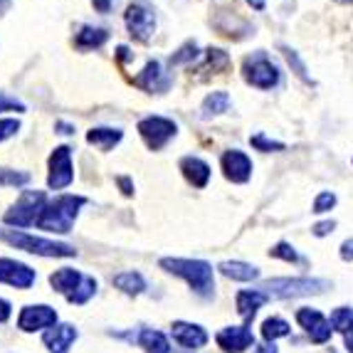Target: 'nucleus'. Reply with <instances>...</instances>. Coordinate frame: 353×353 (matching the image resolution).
Masks as SVG:
<instances>
[{
  "label": "nucleus",
  "instance_id": "1",
  "mask_svg": "<svg viewBox=\"0 0 353 353\" xmlns=\"http://www.w3.org/2000/svg\"><path fill=\"white\" fill-rule=\"evenodd\" d=\"M161 270L181 277L183 282H188V287L203 299H212L215 294V272L208 265L205 259H181V257H163L159 262Z\"/></svg>",
  "mask_w": 353,
  "mask_h": 353
},
{
  "label": "nucleus",
  "instance_id": "2",
  "mask_svg": "<svg viewBox=\"0 0 353 353\" xmlns=\"http://www.w3.org/2000/svg\"><path fill=\"white\" fill-rule=\"evenodd\" d=\"M87 205V198L84 195H57L54 201H48L45 210L40 212L37 218V228L45 230V232H54V235H67L74 228L77 218H79V210Z\"/></svg>",
  "mask_w": 353,
  "mask_h": 353
},
{
  "label": "nucleus",
  "instance_id": "3",
  "mask_svg": "<svg viewBox=\"0 0 353 353\" xmlns=\"http://www.w3.org/2000/svg\"><path fill=\"white\" fill-rule=\"evenodd\" d=\"M0 240L8 242L10 248L23 250V252H28V254H37V257H74L77 254L74 245L48 240V237L28 235V232H23V230L0 228Z\"/></svg>",
  "mask_w": 353,
  "mask_h": 353
},
{
  "label": "nucleus",
  "instance_id": "4",
  "mask_svg": "<svg viewBox=\"0 0 353 353\" xmlns=\"http://www.w3.org/2000/svg\"><path fill=\"white\" fill-rule=\"evenodd\" d=\"M259 292H265L270 299H296V296H312L321 294L324 289H329V282L324 279H309V277H279V279H267L259 284Z\"/></svg>",
  "mask_w": 353,
  "mask_h": 353
},
{
  "label": "nucleus",
  "instance_id": "5",
  "mask_svg": "<svg viewBox=\"0 0 353 353\" xmlns=\"http://www.w3.org/2000/svg\"><path fill=\"white\" fill-rule=\"evenodd\" d=\"M242 77H245V82L250 87H257V89H274L282 82V72L272 62V57L265 50H257V52L245 57V62H242Z\"/></svg>",
  "mask_w": 353,
  "mask_h": 353
},
{
  "label": "nucleus",
  "instance_id": "6",
  "mask_svg": "<svg viewBox=\"0 0 353 353\" xmlns=\"http://www.w3.org/2000/svg\"><path fill=\"white\" fill-rule=\"evenodd\" d=\"M45 205H48V195L42 190H23V195L12 203L10 210H6L3 220L6 225H15V228H30L37 223Z\"/></svg>",
  "mask_w": 353,
  "mask_h": 353
},
{
  "label": "nucleus",
  "instance_id": "7",
  "mask_svg": "<svg viewBox=\"0 0 353 353\" xmlns=\"http://www.w3.org/2000/svg\"><path fill=\"white\" fill-rule=\"evenodd\" d=\"M124 23L134 40L148 42L156 32V10L148 0H131L124 12Z\"/></svg>",
  "mask_w": 353,
  "mask_h": 353
},
{
  "label": "nucleus",
  "instance_id": "8",
  "mask_svg": "<svg viewBox=\"0 0 353 353\" xmlns=\"http://www.w3.org/2000/svg\"><path fill=\"white\" fill-rule=\"evenodd\" d=\"M136 129H139L143 143H146L151 151H161L163 146H168V141H173L178 134L176 121L168 117H159V114H151V117L141 119Z\"/></svg>",
  "mask_w": 353,
  "mask_h": 353
},
{
  "label": "nucleus",
  "instance_id": "9",
  "mask_svg": "<svg viewBox=\"0 0 353 353\" xmlns=\"http://www.w3.org/2000/svg\"><path fill=\"white\" fill-rule=\"evenodd\" d=\"M48 185L52 190H65L74 181V163H72V148L70 146H57L50 153L48 161Z\"/></svg>",
  "mask_w": 353,
  "mask_h": 353
},
{
  "label": "nucleus",
  "instance_id": "10",
  "mask_svg": "<svg viewBox=\"0 0 353 353\" xmlns=\"http://www.w3.org/2000/svg\"><path fill=\"white\" fill-rule=\"evenodd\" d=\"M52 326H57V312L48 304H28L18 316V329L25 334L50 331Z\"/></svg>",
  "mask_w": 353,
  "mask_h": 353
},
{
  "label": "nucleus",
  "instance_id": "11",
  "mask_svg": "<svg viewBox=\"0 0 353 353\" xmlns=\"http://www.w3.org/2000/svg\"><path fill=\"white\" fill-rule=\"evenodd\" d=\"M134 84L139 89H143V92H148V94H163V92L171 89L173 77L165 72V67L161 65L159 59H151V62H146L141 74L134 77Z\"/></svg>",
  "mask_w": 353,
  "mask_h": 353
},
{
  "label": "nucleus",
  "instance_id": "12",
  "mask_svg": "<svg viewBox=\"0 0 353 353\" xmlns=\"http://www.w3.org/2000/svg\"><path fill=\"white\" fill-rule=\"evenodd\" d=\"M35 279H37V272L25 265V262L0 257V284H8V287H15V289H30L35 284Z\"/></svg>",
  "mask_w": 353,
  "mask_h": 353
},
{
  "label": "nucleus",
  "instance_id": "13",
  "mask_svg": "<svg viewBox=\"0 0 353 353\" xmlns=\"http://www.w3.org/2000/svg\"><path fill=\"white\" fill-rule=\"evenodd\" d=\"M220 168H223V176L228 178L230 183H248L252 178V161L245 151L240 148H230V151L223 153L220 159Z\"/></svg>",
  "mask_w": 353,
  "mask_h": 353
},
{
  "label": "nucleus",
  "instance_id": "14",
  "mask_svg": "<svg viewBox=\"0 0 353 353\" xmlns=\"http://www.w3.org/2000/svg\"><path fill=\"white\" fill-rule=\"evenodd\" d=\"M215 341L225 353H242L254 346V336L250 326H225L215 334Z\"/></svg>",
  "mask_w": 353,
  "mask_h": 353
},
{
  "label": "nucleus",
  "instance_id": "15",
  "mask_svg": "<svg viewBox=\"0 0 353 353\" xmlns=\"http://www.w3.org/2000/svg\"><path fill=\"white\" fill-rule=\"evenodd\" d=\"M171 336L178 346L188 348V351H198L208 343V331L201 324H190V321H173Z\"/></svg>",
  "mask_w": 353,
  "mask_h": 353
},
{
  "label": "nucleus",
  "instance_id": "16",
  "mask_svg": "<svg viewBox=\"0 0 353 353\" xmlns=\"http://www.w3.org/2000/svg\"><path fill=\"white\" fill-rule=\"evenodd\" d=\"M77 336H79L77 326L57 324V326H52L50 331H45L42 341H45V346H48L50 353H70L72 343L77 341Z\"/></svg>",
  "mask_w": 353,
  "mask_h": 353
},
{
  "label": "nucleus",
  "instance_id": "17",
  "mask_svg": "<svg viewBox=\"0 0 353 353\" xmlns=\"http://www.w3.org/2000/svg\"><path fill=\"white\" fill-rule=\"evenodd\" d=\"M267 301H270V296H267L265 292H259V289H242V292H237L235 309H237V314L245 319V326L257 316L259 306H265Z\"/></svg>",
  "mask_w": 353,
  "mask_h": 353
},
{
  "label": "nucleus",
  "instance_id": "18",
  "mask_svg": "<svg viewBox=\"0 0 353 353\" xmlns=\"http://www.w3.org/2000/svg\"><path fill=\"white\" fill-rule=\"evenodd\" d=\"M181 171L193 188H205L208 183H210V165L201 156H185V159H181Z\"/></svg>",
  "mask_w": 353,
  "mask_h": 353
},
{
  "label": "nucleus",
  "instance_id": "19",
  "mask_svg": "<svg viewBox=\"0 0 353 353\" xmlns=\"http://www.w3.org/2000/svg\"><path fill=\"white\" fill-rule=\"evenodd\" d=\"M124 139V131L112 129V126H94L87 131V143H92L99 151H112L114 146H119Z\"/></svg>",
  "mask_w": 353,
  "mask_h": 353
},
{
  "label": "nucleus",
  "instance_id": "20",
  "mask_svg": "<svg viewBox=\"0 0 353 353\" xmlns=\"http://www.w3.org/2000/svg\"><path fill=\"white\" fill-rule=\"evenodd\" d=\"M134 341L146 353H171L173 351L171 341H168L163 331H159V329H141L134 336Z\"/></svg>",
  "mask_w": 353,
  "mask_h": 353
},
{
  "label": "nucleus",
  "instance_id": "21",
  "mask_svg": "<svg viewBox=\"0 0 353 353\" xmlns=\"http://www.w3.org/2000/svg\"><path fill=\"white\" fill-rule=\"evenodd\" d=\"M82 279H84L82 272L72 270V267H62V270H57V272L50 274V284H52V289L57 292V294H65V296H70L72 292L79 287Z\"/></svg>",
  "mask_w": 353,
  "mask_h": 353
},
{
  "label": "nucleus",
  "instance_id": "22",
  "mask_svg": "<svg viewBox=\"0 0 353 353\" xmlns=\"http://www.w3.org/2000/svg\"><path fill=\"white\" fill-rule=\"evenodd\" d=\"M220 274H225L228 279H235V282H252L259 277V270L248 262H240V259H228V262H220L218 265Z\"/></svg>",
  "mask_w": 353,
  "mask_h": 353
},
{
  "label": "nucleus",
  "instance_id": "23",
  "mask_svg": "<svg viewBox=\"0 0 353 353\" xmlns=\"http://www.w3.org/2000/svg\"><path fill=\"white\" fill-rule=\"evenodd\" d=\"M112 284L119 289V292H124V294H129V296H139L146 292V279H143L141 272H134V270L114 274Z\"/></svg>",
  "mask_w": 353,
  "mask_h": 353
},
{
  "label": "nucleus",
  "instance_id": "24",
  "mask_svg": "<svg viewBox=\"0 0 353 353\" xmlns=\"http://www.w3.org/2000/svg\"><path fill=\"white\" fill-rule=\"evenodd\" d=\"M106 40H109V32L104 28H94V25H84L74 35V45L79 50H99Z\"/></svg>",
  "mask_w": 353,
  "mask_h": 353
},
{
  "label": "nucleus",
  "instance_id": "25",
  "mask_svg": "<svg viewBox=\"0 0 353 353\" xmlns=\"http://www.w3.org/2000/svg\"><path fill=\"white\" fill-rule=\"evenodd\" d=\"M232 106V99H230L228 92H212V94H208L205 99H203L201 104V117L203 119H212V117H220V114H225Z\"/></svg>",
  "mask_w": 353,
  "mask_h": 353
},
{
  "label": "nucleus",
  "instance_id": "26",
  "mask_svg": "<svg viewBox=\"0 0 353 353\" xmlns=\"http://www.w3.org/2000/svg\"><path fill=\"white\" fill-rule=\"evenodd\" d=\"M296 324H299L306 334H312V331H316L321 324H326V316L319 312V309L304 306V309H299V312H296Z\"/></svg>",
  "mask_w": 353,
  "mask_h": 353
},
{
  "label": "nucleus",
  "instance_id": "27",
  "mask_svg": "<svg viewBox=\"0 0 353 353\" xmlns=\"http://www.w3.org/2000/svg\"><path fill=\"white\" fill-rule=\"evenodd\" d=\"M97 287H99V282H97L94 277H87V274H84V279L79 282V287L67 296V301H70V304H77V306L87 304V301L97 294Z\"/></svg>",
  "mask_w": 353,
  "mask_h": 353
},
{
  "label": "nucleus",
  "instance_id": "28",
  "mask_svg": "<svg viewBox=\"0 0 353 353\" xmlns=\"http://www.w3.org/2000/svg\"><path fill=\"white\" fill-rule=\"evenodd\" d=\"M284 336H289V324L284 319H279V316L265 319V324H262V339H265L267 343H274L277 339H284Z\"/></svg>",
  "mask_w": 353,
  "mask_h": 353
},
{
  "label": "nucleus",
  "instance_id": "29",
  "mask_svg": "<svg viewBox=\"0 0 353 353\" xmlns=\"http://www.w3.org/2000/svg\"><path fill=\"white\" fill-rule=\"evenodd\" d=\"M329 324L334 331H341V334H353V309L351 306H339L331 312Z\"/></svg>",
  "mask_w": 353,
  "mask_h": 353
},
{
  "label": "nucleus",
  "instance_id": "30",
  "mask_svg": "<svg viewBox=\"0 0 353 353\" xmlns=\"http://www.w3.org/2000/svg\"><path fill=\"white\" fill-rule=\"evenodd\" d=\"M32 181L28 171H12V168H0V185L3 188H23Z\"/></svg>",
  "mask_w": 353,
  "mask_h": 353
},
{
  "label": "nucleus",
  "instance_id": "31",
  "mask_svg": "<svg viewBox=\"0 0 353 353\" xmlns=\"http://www.w3.org/2000/svg\"><path fill=\"white\" fill-rule=\"evenodd\" d=\"M198 45H195L193 40L185 42L181 50H178L176 54H171V59H168V65L171 67H178V65H188V62H193V59H198Z\"/></svg>",
  "mask_w": 353,
  "mask_h": 353
},
{
  "label": "nucleus",
  "instance_id": "32",
  "mask_svg": "<svg viewBox=\"0 0 353 353\" xmlns=\"http://www.w3.org/2000/svg\"><path fill=\"white\" fill-rule=\"evenodd\" d=\"M282 54L287 57L289 67L294 70V74L299 77V79H304L306 84H312V77L306 74V65L299 59V52H296V50H292V48H287V45H282Z\"/></svg>",
  "mask_w": 353,
  "mask_h": 353
},
{
  "label": "nucleus",
  "instance_id": "33",
  "mask_svg": "<svg viewBox=\"0 0 353 353\" xmlns=\"http://www.w3.org/2000/svg\"><path fill=\"white\" fill-rule=\"evenodd\" d=\"M250 146H252L254 151H262V153L284 151V143H282V141H272V139H267L265 134H254V136H250Z\"/></svg>",
  "mask_w": 353,
  "mask_h": 353
},
{
  "label": "nucleus",
  "instance_id": "34",
  "mask_svg": "<svg viewBox=\"0 0 353 353\" xmlns=\"http://www.w3.org/2000/svg\"><path fill=\"white\" fill-rule=\"evenodd\" d=\"M270 254L277 259H284V262H299V254H296V250L292 248L289 242H277V245L270 250Z\"/></svg>",
  "mask_w": 353,
  "mask_h": 353
},
{
  "label": "nucleus",
  "instance_id": "35",
  "mask_svg": "<svg viewBox=\"0 0 353 353\" xmlns=\"http://www.w3.org/2000/svg\"><path fill=\"white\" fill-rule=\"evenodd\" d=\"M336 205V195L331 193V190H324V193H319L316 195V201H314V212H329L331 208Z\"/></svg>",
  "mask_w": 353,
  "mask_h": 353
},
{
  "label": "nucleus",
  "instance_id": "36",
  "mask_svg": "<svg viewBox=\"0 0 353 353\" xmlns=\"http://www.w3.org/2000/svg\"><path fill=\"white\" fill-rule=\"evenodd\" d=\"M20 131V121L18 119H0V143L12 139V136Z\"/></svg>",
  "mask_w": 353,
  "mask_h": 353
},
{
  "label": "nucleus",
  "instance_id": "37",
  "mask_svg": "<svg viewBox=\"0 0 353 353\" xmlns=\"http://www.w3.org/2000/svg\"><path fill=\"white\" fill-rule=\"evenodd\" d=\"M0 112H25V104L15 97L0 92Z\"/></svg>",
  "mask_w": 353,
  "mask_h": 353
},
{
  "label": "nucleus",
  "instance_id": "38",
  "mask_svg": "<svg viewBox=\"0 0 353 353\" xmlns=\"http://www.w3.org/2000/svg\"><path fill=\"white\" fill-rule=\"evenodd\" d=\"M334 230H336V223H334V220H326V223L314 225L312 232H314V235H316V237H326V235H331Z\"/></svg>",
  "mask_w": 353,
  "mask_h": 353
},
{
  "label": "nucleus",
  "instance_id": "39",
  "mask_svg": "<svg viewBox=\"0 0 353 353\" xmlns=\"http://www.w3.org/2000/svg\"><path fill=\"white\" fill-rule=\"evenodd\" d=\"M117 183H119V188H121V193H124V195H134V183H131V178L119 176Z\"/></svg>",
  "mask_w": 353,
  "mask_h": 353
},
{
  "label": "nucleus",
  "instance_id": "40",
  "mask_svg": "<svg viewBox=\"0 0 353 353\" xmlns=\"http://www.w3.org/2000/svg\"><path fill=\"white\" fill-rule=\"evenodd\" d=\"M10 314H12L10 301H8V299H0V324H6L8 319H10Z\"/></svg>",
  "mask_w": 353,
  "mask_h": 353
},
{
  "label": "nucleus",
  "instance_id": "41",
  "mask_svg": "<svg viewBox=\"0 0 353 353\" xmlns=\"http://www.w3.org/2000/svg\"><path fill=\"white\" fill-rule=\"evenodd\" d=\"M92 6H94L97 12H109L114 6V0H92Z\"/></svg>",
  "mask_w": 353,
  "mask_h": 353
},
{
  "label": "nucleus",
  "instance_id": "42",
  "mask_svg": "<svg viewBox=\"0 0 353 353\" xmlns=\"http://www.w3.org/2000/svg\"><path fill=\"white\" fill-rule=\"evenodd\" d=\"M341 259H346V262L353 259V240H346L341 245Z\"/></svg>",
  "mask_w": 353,
  "mask_h": 353
},
{
  "label": "nucleus",
  "instance_id": "43",
  "mask_svg": "<svg viewBox=\"0 0 353 353\" xmlns=\"http://www.w3.org/2000/svg\"><path fill=\"white\" fill-rule=\"evenodd\" d=\"M54 129H57V134H62V136H72V134H74V126L65 124V121H57V124H54Z\"/></svg>",
  "mask_w": 353,
  "mask_h": 353
},
{
  "label": "nucleus",
  "instance_id": "44",
  "mask_svg": "<svg viewBox=\"0 0 353 353\" xmlns=\"http://www.w3.org/2000/svg\"><path fill=\"white\" fill-rule=\"evenodd\" d=\"M254 353H277V348H274V343H262V346L254 348Z\"/></svg>",
  "mask_w": 353,
  "mask_h": 353
},
{
  "label": "nucleus",
  "instance_id": "45",
  "mask_svg": "<svg viewBox=\"0 0 353 353\" xmlns=\"http://www.w3.org/2000/svg\"><path fill=\"white\" fill-rule=\"evenodd\" d=\"M248 6H252L254 10H265L267 0H248Z\"/></svg>",
  "mask_w": 353,
  "mask_h": 353
},
{
  "label": "nucleus",
  "instance_id": "46",
  "mask_svg": "<svg viewBox=\"0 0 353 353\" xmlns=\"http://www.w3.org/2000/svg\"><path fill=\"white\" fill-rule=\"evenodd\" d=\"M117 52H119V59H121V62H126V59L131 57V54H129V48H126V45H121V48H119Z\"/></svg>",
  "mask_w": 353,
  "mask_h": 353
},
{
  "label": "nucleus",
  "instance_id": "47",
  "mask_svg": "<svg viewBox=\"0 0 353 353\" xmlns=\"http://www.w3.org/2000/svg\"><path fill=\"white\" fill-rule=\"evenodd\" d=\"M346 346H348V351L353 353V334H348V336H346Z\"/></svg>",
  "mask_w": 353,
  "mask_h": 353
},
{
  "label": "nucleus",
  "instance_id": "48",
  "mask_svg": "<svg viewBox=\"0 0 353 353\" xmlns=\"http://www.w3.org/2000/svg\"><path fill=\"white\" fill-rule=\"evenodd\" d=\"M334 3H339V6H351L353 0H334Z\"/></svg>",
  "mask_w": 353,
  "mask_h": 353
},
{
  "label": "nucleus",
  "instance_id": "49",
  "mask_svg": "<svg viewBox=\"0 0 353 353\" xmlns=\"http://www.w3.org/2000/svg\"><path fill=\"white\" fill-rule=\"evenodd\" d=\"M6 6H10V0H0V8H6Z\"/></svg>",
  "mask_w": 353,
  "mask_h": 353
}]
</instances>
